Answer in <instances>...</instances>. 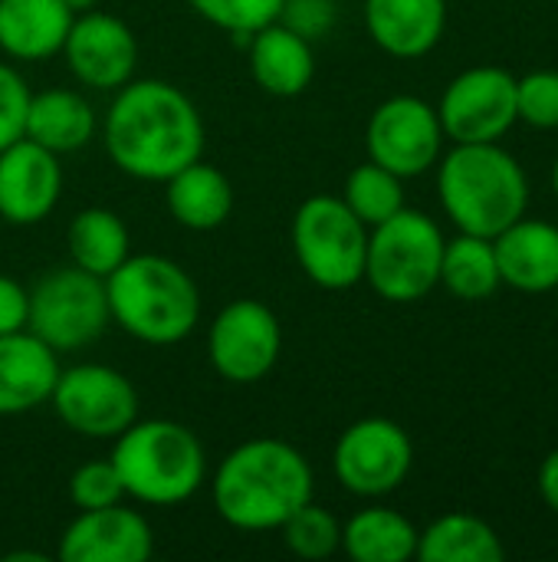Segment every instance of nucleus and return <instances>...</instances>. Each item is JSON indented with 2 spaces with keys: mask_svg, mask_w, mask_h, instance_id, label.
I'll return each instance as SVG.
<instances>
[{
  "mask_svg": "<svg viewBox=\"0 0 558 562\" xmlns=\"http://www.w3.org/2000/svg\"><path fill=\"white\" fill-rule=\"evenodd\" d=\"M553 293H556V313H558V286H556V290H553Z\"/></svg>",
  "mask_w": 558,
  "mask_h": 562,
  "instance_id": "obj_39",
  "label": "nucleus"
},
{
  "mask_svg": "<svg viewBox=\"0 0 558 562\" xmlns=\"http://www.w3.org/2000/svg\"><path fill=\"white\" fill-rule=\"evenodd\" d=\"M441 286L467 303L490 300L503 286L493 240L477 234H457L447 240L441 257Z\"/></svg>",
  "mask_w": 558,
  "mask_h": 562,
  "instance_id": "obj_27",
  "label": "nucleus"
},
{
  "mask_svg": "<svg viewBox=\"0 0 558 562\" xmlns=\"http://www.w3.org/2000/svg\"><path fill=\"white\" fill-rule=\"evenodd\" d=\"M368 227L335 194H312L293 217V254L322 290H352L365 280Z\"/></svg>",
  "mask_w": 558,
  "mask_h": 562,
  "instance_id": "obj_7",
  "label": "nucleus"
},
{
  "mask_svg": "<svg viewBox=\"0 0 558 562\" xmlns=\"http://www.w3.org/2000/svg\"><path fill=\"white\" fill-rule=\"evenodd\" d=\"M197 16L214 23L217 30L234 33L237 40L257 33L260 26L280 20L283 0H187Z\"/></svg>",
  "mask_w": 558,
  "mask_h": 562,
  "instance_id": "obj_30",
  "label": "nucleus"
},
{
  "mask_svg": "<svg viewBox=\"0 0 558 562\" xmlns=\"http://www.w3.org/2000/svg\"><path fill=\"white\" fill-rule=\"evenodd\" d=\"M516 115L533 128H558V72L536 69L516 79Z\"/></svg>",
  "mask_w": 558,
  "mask_h": 562,
  "instance_id": "obj_32",
  "label": "nucleus"
},
{
  "mask_svg": "<svg viewBox=\"0 0 558 562\" xmlns=\"http://www.w3.org/2000/svg\"><path fill=\"white\" fill-rule=\"evenodd\" d=\"M418 533L405 514L368 507L342 527V550L355 562H408L418 553Z\"/></svg>",
  "mask_w": 558,
  "mask_h": 562,
  "instance_id": "obj_24",
  "label": "nucleus"
},
{
  "mask_svg": "<svg viewBox=\"0 0 558 562\" xmlns=\"http://www.w3.org/2000/svg\"><path fill=\"white\" fill-rule=\"evenodd\" d=\"M250 49V76L253 82L280 99H293L306 92L316 79V49L312 40L299 36L286 23L273 20L247 36Z\"/></svg>",
  "mask_w": 558,
  "mask_h": 562,
  "instance_id": "obj_20",
  "label": "nucleus"
},
{
  "mask_svg": "<svg viewBox=\"0 0 558 562\" xmlns=\"http://www.w3.org/2000/svg\"><path fill=\"white\" fill-rule=\"evenodd\" d=\"M365 26L388 56L421 59L447 30V0H365Z\"/></svg>",
  "mask_w": 558,
  "mask_h": 562,
  "instance_id": "obj_17",
  "label": "nucleus"
},
{
  "mask_svg": "<svg viewBox=\"0 0 558 562\" xmlns=\"http://www.w3.org/2000/svg\"><path fill=\"white\" fill-rule=\"evenodd\" d=\"M164 184L168 211L187 231H214L234 214V184L217 165L197 158L174 171Z\"/></svg>",
  "mask_w": 558,
  "mask_h": 562,
  "instance_id": "obj_23",
  "label": "nucleus"
},
{
  "mask_svg": "<svg viewBox=\"0 0 558 562\" xmlns=\"http://www.w3.org/2000/svg\"><path fill=\"white\" fill-rule=\"evenodd\" d=\"M62 194L59 155L16 138L0 151V217L13 227H30L46 221Z\"/></svg>",
  "mask_w": 558,
  "mask_h": 562,
  "instance_id": "obj_15",
  "label": "nucleus"
},
{
  "mask_svg": "<svg viewBox=\"0 0 558 562\" xmlns=\"http://www.w3.org/2000/svg\"><path fill=\"white\" fill-rule=\"evenodd\" d=\"M342 201L365 227H375L405 207V184L398 175H391L388 168L368 158L365 165L352 168V175L345 178Z\"/></svg>",
  "mask_w": 558,
  "mask_h": 562,
  "instance_id": "obj_28",
  "label": "nucleus"
},
{
  "mask_svg": "<svg viewBox=\"0 0 558 562\" xmlns=\"http://www.w3.org/2000/svg\"><path fill=\"white\" fill-rule=\"evenodd\" d=\"M122 497H125V487H122V477H118L112 458L86 461L69 477V501L76 510L112 507V504H122Z\"/></svg>",
  "mask_w": 558,
  "mask_h": 562,
  "instance_id": "obj_31",
  "label": "nucleus"
},
{
  "mask_svg": "<svg viewBox=\"0 0 558 562\" xmlns=\"http://www.w3.org/2000/svg\"><path fill=\"white\" fill-rule=\"evenodd\" d=\"M72 16L62 0H0V53L20 63L53 59Z\"/></svg>",
  "mask_w": 558,
  "mask_h": 562,
  "instance_id": "obj_21",
  "label": "nucleus"
},
{
  "mask_svg": "<svg viewBox=\"0 0 558 562\" xmlns=\"http://www.w3.org/2000/svg\"><path fill=\"white\" fill-rule=\"evenodd\" d=\"M105 151L135 181H168L204 151V119L184 89L164 79H128L105 115Z\"/></svg>",
  "mask_w": 558,
  "mask_h": 562,
  "instance_id": "obj_1",
  "label": "nucleus"
},
{
  "mask_svg": "<svg viewBox=\"0 0 558 562\" xmlns=\"http://www.w3.org/2000/svg\"><path fill=\"white\" fill-rule=\"evenodd\" d=\"M316 477L299 448L280 438H253L234 448L214 474L217 514L247 533L280 530L312 501Z\"/></svg>",
  "mask_w": 558,
  "mask_h": 562,
  "instance_id": "obj_2",
  "label": "nucleus"
},
{
  "mask_svg": "<svg viewBox=\"0 0 558 562\" xmlns=\"http://www.w3.org/2000/svg\"><path fill=\"white\" fill-rule=\"evenodd\" d=\"M66 56L69 72L95 92H115L128 79H135L138 66V40L132 26L112 13L86 10L72 16L66 43L59 49Z\"/></svg>",
  "mask_w": 558,
  "mask_h": 562,
  "instance_id": "obj_14",
  "label": "nucleus"
},
{
  "mask_svg": "<svg viewBox=\"0 0 558 562\" xmlns=\"http://www.w3.org/2000/svg\"><path fill=\"white\" fill-rule=\"evenodd\" d=\"M365 148L375 165L388 168L401 181L431 171L444 148L437 109L418 95L385 99L368 119Z\"/></svg>",
  "mask_w": 558,
  "mask_h": 562,
  "instance_id": "obj_13",
  "label": "nucleus"
},
{
  "mask_svg": "<svg viewBox=\"0 0 558 562\" xmlns=\"http://www.w3.org/2000/svg\"><path fill=\"white\" fill-rule=\"evenodd\" d=\"M30 95L33 92L26 79L10 63H0V151L13 145L16 138H23Z\"/></svg>",
  "mask_w": 558,
  "mask_h": 562,
  "instance_id": "obj_33",
  "label": "nucleus"
},
{
  "mask_svg": "<svg viewBox=\"0 0 558 562\" xmlns=\"http://www.w3.org/2000/svg\"><path fill=\"white\" fill-rule=\"evenodd\" d=\"M500 280L520 293H549L558 286V227L526 214L493 237Z\"/></svg>",
  "mask_w": 558,
  "mask_h": 562,
  "instance_id": "obj_19",
  "label": "nucleus"
},
{
  "mask_svg": "<svg viewBox=\"0 0 558 562\" xmlns=\"http://www.w3.org/2000/svg\"><path fill=\"white\" fill-rule=\"evenodd\" d=\"M125 497L148 507H174L191 501L207 477V454L197 435L168 418L132 422L112 451Z\"/></svg>",
  "mask_w": 558,
  "mask_h": 562,
  "instance_id": "obj_5",
  "label": "nucleus"
},
{
  "mask_svg": "<svg viewBox=\"0 0 558 562\" xmlns=\"http://www.w3.org/2000/svg\"><path fill=\"white\" fill-rule=\"evenodd\" d=\"M112 323L145 346H174L201 319V293L191 273L158 254H128L105 277Z\"/></svg>",
  "mask_w": 558,
  "mask_h": 562,
  "instance_id": "obj_4",
  "label": "nucleus"
},
{
  "mask_svg": "<svg viewBox=\"0 0 558 562\" xmlns=\"http://www.w3.org/2000/svg\"><path fill=\"white\" fill-rule=\"evenodd\" d=\"M23 135L53 155L79 151L95 135V109L72 89H43L30 95Z\"/></svg>",
  "mask_w": 558,
  "mask_h": 562,
  "instance_id": "obj_22",
  "label": "nucleus"
},
{
  "mask_svg": "<svg viewBox=\"0 0 558 562\" xmlns=\"http://www.w3.org/2000/svg\"><path fill=\"white\" fill-rule=\"evenodd\" d=\"M49 405L56 418L92 441H115L132 422H138V392L112 366L82 362L59 369Z\"/></svg>",
  "mask_w": 558,
  "mask_h": 562,
  "instance_id": "obj_9",
  "label": "nucleus"
},
{
  "mask_svg": "<svg viewBox=\"0 0 558 562\" xmlns=\"http://www.w3.org/2000/svg\"><path fill=\"white\" fill-rule=\"evenodd\" d=\"M421 562H503L506 550L500 533L474 514H444L418 533Z\"/></svg>",
  "mask_w": 558,
  "mask_h": 562,
  "instance_id": "obj_25",
  "label": "nucleus"
},
{
  "mask_svg": "<svg viewBox=\"0 0 558 562\" xmlns=\"http://www.w3.org/2000/svg\"><path fill=\"white\" fill-rule=\"evenodd\" d=\"M437 119L444 138L500 142L516 122V76L503 66H474L451 79L441 95Z\"/></svg>",
  "mask_w": 558,
  "mask_h": 562,
  "instance_id": "obj_11",
  "label": "nucleus"
},
{
  "mask_svg": "<svg viewBox=\"0 0 558 562\" xmlns=\"http://www.w3.org/2000/svg\"><path fill=\"white\" fill-rule=\"evenodd\" d=\"M444 234L424 211L401 207L368 227L365 280L388 303H418L441 283Z\"/></svg>",
  "mask_w": 558,
  "mask_h": 562,
  "instance_id": "obj_6",
  "label": "nucleus"
},
{
  "mask_svg": "<svg viewBox=\"0 0 558 562\" xmlns=\"http://www.w3.org/2000/svg\"><path fill=\"white\" fill-rule=\"evenodd\" d=\"M335 16H339L335 0H283V10H280V23H286L306 40L326 36Z\"/></svg>",
  "mask_w": 558,
  "mask_h": 562,
  "instance_id": "obj_34",
  "label": "nucleus"
},
{
  "mask_svg": "<svg viewBox=\"0 0 558 562\" xmlns=\"http://www.w3.org/2000/svg\"><path fill=\"white\" fill-rule=\"evenodd\" d=\"M30 323V290L0 273V336L20 333Z\"/></svg>",
  "mask_w": 558,
  "mask_h": 562,
  "instance_id": "obj_35",
  "label": "nucleus"
},
{
  "mask_svg": "<svg viewBox=\"0 0 558 562\" xmlns=\"http://www.w3.org/2000/svg\"><path fill=\"white\" fill-rule=\"evenodd\" d=\"M444 214L460 234L497 237L529 207L523 165L497 142H460L437 165Z\"/></svg>",
  "mask_w": 558,
  "mask_h": 562,
  "instance_id": "obj_3",
  "label": "nucleus"
},
{
  "mask_svg": "<svg viewBox=\"0 0 558 562\" xmlns=\"http://www.w3.org/2000/svg\"><path fill=\"white\" fill-rule=\"evenodd\" d=\"M283 543L293 557L299 560H329L335 550H342V524L332 510L319 507L316 501H309L306 507H299L283 527Z\"/></svg>",
  "mask_w": 558,
  "mask_h": 562,
  "instance_id": "obj_29",
  "label": "nucleus"
},
{
  "mask_svg": "<svg viewBox=\"0 0 558 562\" xmlns=\"http://www.w3.org/2000/svg\"><path fill=\"white\" fill-rule=\"evenodd\" d=\"M283 329L276 313L260 300L227 303L207 333V356L220 379L234 385H253L266 379L280 359Z\"/></svg>",
  "mask_w": 558,
  "mask_h": 562,
  "instance_id": "obj_12",
  "label": "nucleus"
},
{
  "mask_svg": "<svg viewBox=\"0 0 558 562\" xmlns=\"http://www.w3.org/2000/svg\"><path fill=\"white\" fill-rule=\"evenodd\" d=\"M59 379L56 352L30 329L0 336V418L26 415L49 402Z\"/></svg>",
  "mask_w": 558,
  "mask_h": 562,
  "instance_id": "obj_18",
  "label": "nucleus"
},
{
  "mask_svg": "<svg viewBox=\"0 0 558 562\" xmlns=\"http://www.w3.org/2000/svg\"><path fill=\"white\" fill-rule=\"evenodd\" d=\"M553 194H556V201H558V158H556V168H553Z\"/></svg>",
  "mask_w": 558,
  "mask_h": 562,
  "instance_id": "obj_38",
  "label": "nucleus"
},
{
  "mask_svg": "<svg viewBox=\"0 0 558 562\" xmlns=\"http://www.w3.org/2000/svg\"><path fill=\"white\" fill-rule=\"evenodd\" d=\"M112 323L105 280L69 263L46 270L30 290L26 329L53 352H76L92 346Z\"/></svg>",
  "mask_w": 558,
  "mask_h": 562,
  "instance_id": "obj_8",
  "label": "nucleus"
},
{
  "mask_svg": "<svg viewBox=\"0 0 558 562\" xmlns=\"http://www.w3.org/2000/svg\"><path fill=\"white\" fill-rule=\"evenodd\" d=\"M155 553V533L148 520L122 504L79 510L59 540L62 562H148Z\"/></svg>",
  "mask_w": 558,
  "mask_h": 562,
  "instance_id": "obj_16",
  "label": "nucleus"
},
{
  "mask_svg": "<svg viewBox=\"0 0 558 562\" xmlns=\"http://www.w3.org/2000/svg\"><path fill=\"white\" fill-rule=\"evenodd\" d=\"M66 244H69V257L76 267L95 273V277H109L118 263L128 260L132 254V234L125 227V221L109 211V207H86L69 221L66 231Z\"/></svg>",
  "mask_w": 558,
  "mask_h": 562,
  "instance_id": "obj_26",
  "label": "nucleus"
},
{
  "mask_svg": "<svg viewBox=\"0 0 558 562\" xmlns=\"http://www.w3.org/2000/svg\"><path fill=\"white\" fill-rule=\"evenodd\" d=\"M414 464V445L408 431L391 418H362L349 425L332 451L335 481L355 497L395 494Z\"/></svg>",
  "mask_w": 558,
  "mask_h": 562,
  "instance_id": "obj_10",
  "label": "nucleus"
},
{
  "mask_svg": "<svg viewBox=\"0 0 558 562\" xmlns=\"http://www.w3.org/2000/svg\"><path fill=\"white\" fill-rule=\"evenodd\" d=\"M539 497H543V504L553 514H558V448L543 458V468H539Z\"/></svg>",
  "mask_w": 558,
  "mask_h": 562,
  "instance_id": "obj_36",
  "label": "nucleus"
},
{
  "mask_svg": "<svg viewBox=\"0 0 558 562\" xmlns=\"http://www.w3.org/2000/svg\"><path fill=\"white\" fill-rule=\"evenodd\" d=\"M72 13H86V10H95L99 7V0H62Z\"/></svg>",
  "mask_w": 558,
  "mask_h": 562,
  "instance_id": "obj_37",
  "label": "nucleus"
}]
</instances>
